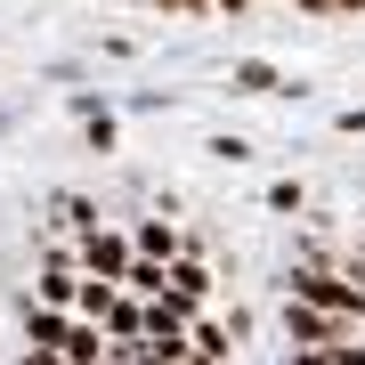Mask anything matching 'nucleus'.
Listing matches in <instances>:
<instances>
[{
    "label": "nucleus",
    "instance_id": "5",
    "mask_svg": "<svg viewBox=\"0 0 365 365\" xmlns=\"http://www.w3.org/2000/svg\"><path fill=\"white\" fill-rule=\"evenodd\" d=\"M130 244H138V260H179L187 235L170 227V220H138V227H130Z\"/></svg>",
    "mask_w": 365,
    "mask_h": 365
},
{
    "label": "nucleus",
    "instance_id": "3",
    "mask_svg": "<svg viewBox=\"0 0 365 365\" xmlns=\"http://www.w3.org/2000/svg\"><path fill=\"white\" fill-rule=\"evenodd\" d=\"M341 325H349V317H333V309H317V300H292L284 292V333L300 341V349H333Z\"/></svg>",
    "mask_w": 365,
    "mask_h": 365
},
{
    "label": "nucleus",
    "instance_id": "13",
    "mask_svg": "<svg viewBox=\"0 0 365 365\" xmlns=\"http://www.w3.org/2000/svg\"><path fill=\"white\" fill-rule=\"evenodd\" d=\"M25 365H73L66 349H25Z\"/></svg>",
    "mask_w": 365,
    "mask_h": 365
},
{
    "label": "nucleus",
    "instance_id": "8",
    "mask_svg": "<svg viewBox=\"0 0 365 365\" xmlns=\"http://www.w3.org/2000/svg\"><path fill=\"white\" fill-rule=\"evenodd\" d=\"M66 357H73V365H106V357H114V349H106V325H73Z\"/></svg>",
    "mask_w": 365,
    "mask_h": 365
},
{
    "label": "nucleus",
    "instance_id": "11",
    "mask_svg": "<svg viewBox=\"0 0 365 365\" xmlns=\"http://www.w3.org/2000/svg\"><path fill=\"white\" fill-rule=\"evenodd\" d=\"M333 365H365V341H333Z\"/></svg>",
    "mask_w": 365,
    "mask_h": 365
},
{
    "label": "nucleus",
    "instance_id": "12",
    "mask_svg": "<svg viewBox=\"0 0 365 365\" xmlns=\"http://www.w3.org/2000/svg\"><path fill=\"white\" fill-rule=\"evenodd\" d=\"M276 365H333V349H292V357H276Z\"/></svg>",
    "mask_w": 365,
    "mask_h": 365
},
{
    "label": "nucleus",
    "instance_id": "7",
    "mask_svg": "<svg viewBox=\"0 0 365 365\" xmlns=\"http://www.w3.org/2000/svg\"><path fill=\"white\" fill-rule=\"evenodd\" d=\"M227 90L235 98H276L284 81H276V66H227Z\"/></svg>",
    "mask_w": 365,
    "mask_h": 365
},
{
    "label": "nucleus",
    "instance_id": "14",
    "mask_svg": "<svg viewBox=\"0 0 365 365\" xmlns=\"http://www.w3.org/2000/svg\"><path fill=\"white\" fill-rule=\"evenodd\" d=\"M187 365H227V357H187Z\"/></svg>",
    "mask_w": 365,
    "mask_h": 365
},
{
    "label": "nucleus",
    "instance_id": "1",
    "mask_svg": "<svg viewBox=\"0 0 365 365\" xmlns=\"http://www.w3.org/2000/svg\"><path fill=\"white\" fill-rule=\"evenodd\" d=\"M284 292H292V300H317V309H333V317H349V325H365V292L349 284V276L317 268V260H300V268H284Z\"/></svg>",
    "mask_w": 365,
    "mask_h": 365
},
{
    "label": "nucleus",
    "instance_id": "9",
    "mask_svg": "<svg viewBox=\"0 0 365 365\" xmlns=\"http://www.w3.org/2000/svg\"><path fill=\"white\" fill-rule=\"evenodd\" d=\"M49 227H98V203H81V195H49Z\"/></svg>",
    "mask_w": 365,
    "mask_h": 365
},
{
    "label": "nucleus",
    "instance_id": "10",
    "mask_svg": "<svg viewBox=\"0 0 365 365\" xmlns=\"http://www.w3.org/2000/svg\"><path fill=\"white\" fill-rule=\"evenodd\" d=\"M187 341H195V357H227V341H235V325H187Z\"/></svg>",
    "mask_w": 365,
    "mask_h": 365
},
{
    "label": "nucleus",
    "instance_id": "2",
    "mask_svg": "<svg viewBox=\"0 0 365 365\" xmlns=\"http://www.w3.org/2000/svg\"><path fill=\"white\" fill-rule=\"evenodd\" d=\"M73 260H81V276H114V284H122V276L138 268V244H130L122 227H81Z\"/></svg>",
    "mask_w": 365,
    "mask_h": 365
},
{
    "label": "nucleus",
    "instance_id": "4",
    "mask_svg": "<svg viewBox=\"0 0 365 365\" xmlns=\"http://www.w3.org/2000/svg\"><path fill=\"white\" fill-rule=\"evenodd\" d=\"M25 341H33V349H66V341H73L66 309H49V300H25Z\"/></svg>",
    "mask_w": 365,
    "mask_h": 365
},
{
    "label": "nucleus",
    "instance_id": "6",
    "mask_svg": "<svg viewBox=\"0 0 365 365\" xmlns=\"http://www.w3.org/2000/svg\"><path fill=\"white\" fill-rule=\"evenodd\" d=\"M170 292H179V300H195V309L211 300V268L195 260V252H179V260H170Z\"/></svg>",
    "mask_w": 365,
    "mask_h": 365
}]
</instances>
